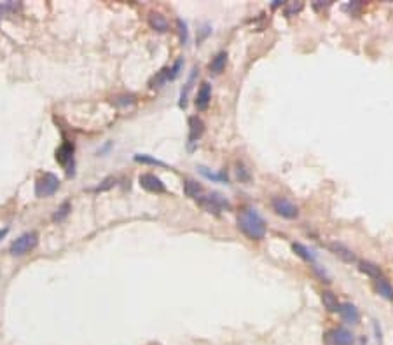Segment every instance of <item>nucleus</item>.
Masks as SVG:
<instances>
[{
	"label": "nucleus",
	"mask_w": 393,
	"mask_h": 345,
	"mask_svg": "<svg viewBox=\"0 0 393 345\" xmlns=\"http://www.w3.org/2000/svg\"><path fill=\"white\" fill-rule=\"evenodd\" d=\"M238 229L252 241H261L266 237V222L253 208H245L238 216Z\"/></svg>",
	"instance_id": "1"
},
{
	"label": "nucleus",
	"mask_w": 393,
	"mask_h": 345,
	"mask_svg": "<svg viewBox=\"0 0 393 345\" xmlns=\"http://www.w3.org/2000/svg\"><path fill=\"white\" fill-rule=\"evenodd\" d=\"M37 244H39V234L34 232V230L32 232H25L16 241H13V244L9 247V253L14 256H23L26 253L34 251L35 247H37Z\"/></svg>",
	"instance_id": "2"
},
{
	"label": "nucleus",
	"mask_w": 393,
	"mask_h": 345,
	"mask_svg": "<svg viewBox=\"0 0 393 345\" xmlns=\"http://www.w3.org/2000/svg\"><path fill=\"white\" fill-rule=\"evenodd\" d=\"M197 204L205 209L206 213H214L218 214L224 209H231V204L226 197H222L220 194H208V196H203L201 199H197Z\"/></svg>",
	"instance_id": "3"
},
{
	"label": "nucleus",
	"mask_w": 393,
	"mask_h": 345,
	"mask_svg": "<svg viewBox=\"0 0 393 345\" xmlns=\"http://www.w3.org/2000/svg\"><path fill=\"white\" fill-rule=\"evenodd\" d=\"M60 188V180L53 173H44L35 181V196L37 197H51Z\"/></svg>",
	"instance_id": "4"
},
{
	"label": "nucleus",
	"mask_w": 393,
	"mask_h": 345,
	"mask_svg": "<svg viewBox=\"0 0 393 345\" xmlns=\"http://www.w3.org/2000/svg\"><path fill=\"white\" fill-rule=\"evenodd\" d=\"M271 206H273L274 213L280 214L282 218H286V220H294L299 214V208L286 197H273Z\"/></svg>",
	"instance_id": "5"
},
{
	"label": "nucleus",
	"mask_w": 393,
	"mask_h": 345,
	"mask_svg": "<svg viewBox=\"0 0 393 345\" xmlns=\"http://www.w3.org/2000/svg\"><path fill=\"white\" fill-rule=\"evenodd\" d=\"M353 333L346 328H334L325 335V345H353Z\"/></svg>",
	"instance_id": "6"
},
{
	"label": "nucleus",
	"mask_w": 393,
	"mask_h": 345,
	"mask_svg": "<svg viewBox=\"0 0 393 345\" xmlns=\"http://www.w3.org/2000/svg\"><path fill=\"white\" fill-rule=\"evenodd\" d=\"M138 181H140L142 188H145L147 192H152V194H164V192H166V187L162 183V180L158 178L156 175H152V173H143V175H140Z\"/></svg>",
	"instance_id": "7"
},
{
	"label": "nucleus",
	"mask_w": 393,
	"mask_h": 345,
	"mask_svg": "<svg viewBox=\"0 0 393 345\" xmlns=\"http://www.w3.org/2000/svg\"><path fill=\"white\" fill-rule=\"evenodd\" d=\"M56 161L60 162L63 167H67L69 173H72V169H70V166L73 167V145L72 143L65 141L63 145L56 150Z\"/></svg>",
	"instance_id": "8"
},
{
	"label": "nucleus",
	"mask_w": 393,
	"mask_h": 345,
	"mask_svg": "<svg viewBox=\"0 0 393 345\" xmlns=\"http://www.w3.org/2000/svg\"><path fill=\"white\" fill-rule=\"evenodd\" d=\"M329 247H330V251L338 256V258H341L342 262H346V263H357V256H355V253L351 251L348 246H344V244L341 243H332L329 244Z\"/></svg>",
	"instance_id": "9"
},
{
	"label": "nucleus",
	"mask_w": 393,
	"mask_h": 345,
	"mask_svg": "<svg viewBox=\"0 0 393 345\" xmlns=\"http://www.w3.org/2000/svg\"><path fill=\"white\" fill-rule=\"evenodd\" d=\"M205 132V122L199 117H189V143L193 145L203 136Z\"/></svg>",
	"instance_id": "10"
},
{
	"label": "nucleus",
	"mask_w": 393,
	"mask_h": 345,
	"mask_svg": "<svg viewBox=\"0 0 393 345\" xmlns=\"http://www.w3.org/2000/svg\"><path fill=\"white\" fill-rule=\"evenodd\" d=\"M339 314H341L342 321L348 324H357L360 321V312L358 309L353 305V303L346 302V303H341L339 307Z\"/></svg>",
	"instance_id": "11"
},
{
	"label": "nucleus",
	"mask_w": 393,
	"mask_h": 345,
	"mask_svg": "<svg viewBox=\"0 0 393 345\" xmlns=\"http://www.w3.org/2000/svg\"><path fill=\"white\" fill-rule=\"evenodd\" d=\"M210 99H212V85L210 82H203L197 89V96H196V107L197 110H206L210 105Z\"/></svg>",
	"instance_id": "12"
},
{
	"label": "nucleus",
	"mask_w": 393,
	"mask_h": 345,
	"mask_svg": "<svg viewBox=\"0 0 393 345\" xmlns=\"http://www.w3.org/2000/svg\"><path fill=\"white\" fill-rule=\"evenodd\" d=\"M147 21H149L150 28H152V30H156V32H161V33H164V32L170 30V23H168V19L162 16L161 13H150L149 17H147Z\"/></svg>",
	"instance_id": "13"
},
{
	"label": "nucleus",
	"mask_w": 393,
	"mask_h": 345,
	"mask_svg": "<svg viewBox=\"0 0 393 345\" xmlns=\"http://www.w3.org/2000/svg\"><path fill=\"white\" fill-rule=\"evenodd\" d=\"M226 63H227V52L220 51L215 54V58H212L208 68L214 75H220V73L224 72V68H226Z\"/></svg>",
	"instance_id": "14"
},
{
	"label": "nucleus",
	"mask_w": 393,
	"mask_h": 345,
	"mask_svg": "<svg viewBox=\"0 0 393 345\" xmlns=\"http://www.w3.org/2000/svg\"><path fill=\"white\" fill-rule=\"evenodd\" d=\"M184 194L189 197V199H201V197L205 196V190L201 187L197 181L194 180H185L184 181Z\"/></svg>",
	"instance_id": "15"
},
{
	"label": "nucleus",
	"mask_w": 393,
	"mask_h": 345,
	"mask_svg": "<svg viewBox=\"0 0 393 345\" xmlns=\"http://www.w3.org/2000/svg\"><path fill=\"white\" fill-rule=\"evenodd\" d=\"M376 291H377V295H379V296H383L385 300L393 302V286L386 281L385 277L376 279Z\"/></svg>",
	"instance_id": "16"
},
{
	"label": "nucleus",
	"mask_w": 393,
	"mask_h": 345,
	"mask_svg": "<svg viewBox=\"0 0 393 345\" xmlns=\"http://www.w3.org/2000/svg\"><path fill=\"white\" fill-rule=\"evenodd\" d=\"M292 249H294L295 255H299L304 262H308V263H311V265H316V256H315V253H313L311 249H308V247L304 246V244H301V243H294V244H292Z\"/></svg>",
	"instance_id": "17"
},
{
	"label": "nucleus",
	"mask_w": 393,
	"mask_h": 345,
	"mask_svg": "<svg viewBox=\"0 0 393 345\" xmlns=\"http://www.w3.org/2000/svg\"><path fill=\"white\" fill-rule=\"evenodd\" d=\"M322 302H323V307L329 312H339L341 303L338 302V296H336L332 291H323V293H322Z\"/></svg>",
	"instance_id": "18"
},
{
	"label": "nucleus",
	"mask_w": 393,
	"mask_h": 345,
	"mask_svg": "<svg viewBox=\"0 0 393 345\" xmlns=\"http://www.w3.org/2000/svg\"><path fill=\"white\" fill-rule=\"evenodd\" d=\"M360 270H362L363 274H367L369 277H374V279H381L383 277V274H381V268H379V265H376V263H372V262H369V260H363V262H360Z\"/></svg>",
	"instance_id": "19"
},
{
	"label": "nucleus",
	"mask_w": 393,
	"mask_h": 345,
	"mask_svg": "<svg viewBox=\"0 0 393 345\" xmlns=\"http://www.w3.org/2000/svg\"><path fill=\"white\" fill-rule=\"evenodd\" d=\"M70 211H72V204L67 200V202H63L60 208L56 209V213L53 214V222H63L65 218L70 214Z\"/></svg>",
	"instance_id": "20"
},
{
	"label": "nucleus",
	"mask_w": 393,
	"mask_h": 345,
	"mask_svg": "<svg viewBox=\"0 0 393 345\" xmlns=\"http://www.w3.org/2000/svg\"><path fill=\"white\" fill-rule=\"evenodd\" d=\"M168 81H170V68H162L161 72L150 81V85H152V87H161V85L166 84Z\"/></svg>",
	"instance_id": "21"
},
{
	"label": "nucleus",
	"mask_w": 393,
	"mask_h": 345,
	"mask_svg": "<svg viewBox=\"0 0 393 345\" xmlns=\"http://www.w3.org/2000/svg\"><path fill=\"white\" fill-rule=\"evenodd\" d=\"M135 161L142 162V164H150V166H161V167L166 166L162 161H158V159L150 157V155H142V153H137V155H135Z\"/></svg>",
	"instance_id": "22"
},
{
	"label": "nucleus",
	"mask_w": 393,
	"mask_h": 345,
	"mask_svg": "<svg viewBox=\"0 0 393 345\" xmlns=\"http://www.w3.org/2000/svg\"><path fill=\"white\" fill-rule=\"evenodd\" d=\"M196 72H197V68H194L193 75H191L189 82L185 84V91H182V94H180V107H182V108L187 105V96H189V91H191V87H193V81H194V77H196Z\"/></svg>",
	"instance_id": "23"
},
{
	"label": "nucleus",
	"mask_w": 393,
	"mask_h": 345,
	"mask_svg": "<svg viewBox=\"0 0 393 345\" xmlns=\"http://www.w3.org/2000/svg\"><path fill=\"white\" fill-rule=\"evenodd\" d=\"M201 175H205L208 180H214V181H227V176L224 173H214V171H208L206 167H199Z\"/></svg>",
	"instance_id": "24"
},
{
	"label": "nucleus",
	"mask_w": 393,
	"mask_h": 345,
	"mask_svg": "<svg viewBox=\"0 0 393 345\" xmlns=\"http://www.w3.org/2000/svg\"><path fill=\"white\" fill-rule=\"evenodd\" d=\"M177 28H179V33H180V42L182 44H187V38H189V32H187V23L184 19H177Z\"/></svg>",
	"instance_id": "25"
},
{
	"label": "nucleus",
	"mask_w": 393,
	"mask_h": 345,
	"mask_svg": "<svg viewBox=\"0 0 393 345\" xmlns=\"http://www.w3.org/2000/svg\"><path fill=\"white\" fill-rule=\"evenodd\" d=\"M303 2H288V4L285 5V16H294V14L301 13L303 11Z\"/></svg>",
	"instance_id": "26"
},
{
	"label": "nucleus",
	"mask_w": 393,
	"mask_h": 345,
	"mask_svg": "<svg viewBox=\"0 0 393 345\" xmlns=\"http://www.w3.org/2000/svg\"><path fill=\"white\" fill-rule=\"evenodd\" d=\"M180 68H182V60H177L175 65H173V66L170 68V81H175L177 77H179Z\"/></svg>",
	"instance_id": "27"
},
{
	"label": "nucleus",
	"mask_w": 393,
	"mask_h": 345,
	"mask_svg": "<svg viewBox=\"0 0 393 345\" xmlns=\"http://www.w3.org/2000/svg\"><path fill=\"white\" fill-rule=\"evenodd\" d=\"M114 183H116V180H114V178H107L105 181H103V185H100L96 190H107V188L114 187Z\"/></svg>",
	"instance_id": "28"
},
{
	"label": "nucleus",
	"mask_w": 393,
	"mask_h": 345,
	"mask_svg": "<svg viewBox=\"0 0 393 345\" xmlns=\"http://www.w3.org/2000/svg\"><path fill=\"white\" fill-rule=\"evenodd\" d=\"M278 5H282V2H280V0H274V2H273V7H278Z\"/></svg>",
	"instance_id": "29"
},
{
	"label": "nucleus",
	"mask_w": 393,
	"mask_h": 345,
	"mask_svg": "<svg viewBox=\"0 0 393 345\" xmlns=\"http://www.w3.org/2000/svg\"><path fill=\"white\" fill-rule=\"evenodd\" d=\"M7 234V229H4V230H0V237H4V235Z\"/></svg>",
	"instance_id": "30"
},
{
	"label": "nucleus",
	"mask_w": 393,
	"mask_h": 345,
	"mask_svg": "<svg viewBox=\"0 0 393 345\" xmlns=\"http://www.w3.org/2000/svg\"><path fill=\"white\" fill-rule=\"evenodd\" d=\"M0 17H2V7H0Z\"/></svg>",
	"instance_id": "31"
}]
</instances>
